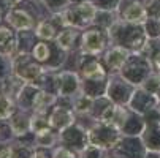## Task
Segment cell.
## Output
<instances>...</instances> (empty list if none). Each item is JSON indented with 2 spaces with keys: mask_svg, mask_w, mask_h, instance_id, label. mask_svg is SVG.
<instances>
[{
  "mask_svg": "<svg viewBox=\"0 0 160 158\" xmlns=\"http://www.w3.org/2000/svg\"><path fill=\"white\" fill-rule=\"evenodd\" d=\"M32 55H33L40 63H44V62H48V60H49L51 48H49L44 41H40V43H37L35 46H33V49H32Z\"/></svg>",
  "mask_w": 160,
  "mask_h": 158,
  "instance_id": "cell-28",
  "label": "cell"
},
{
  "mask_svg": "<svg viewBox=\"0 0 160 158\" xmlns=\"http://www.w3.org/2000/svg\"><path fill=\"white\" fill-rule=\"evenodd\" d=\"M109 40L116 46H124L130 52H143L146 43H148V35L143 27V24H128V22L116 21L114 24L108 29Z\"/></svg>",
  "mask_w": 160,
  "mask_h": 158,
  "instance_id": "cell-1",
  "label": "cell"
},
{
  "mask_svg": "<svg viewBox=\"0 0 160 158\" xmlns=\"http://www.w3.org/2000/svg\"><path fill=\"white\" fill-rule=\"evenodd\" d=\"M157 106H160L157 95L148 92L143 87H136L135 93H133V97L128 103V108L135 112H138V114H141V116L148 114L149 111H152Z\"/></svg>",
  "mask_w": 160,
  "mask_h": 158,
  "instance_id": "cell-10",
  "label": "cell"
},
{
  "mask_svg": "<svg viewBox=\"0 0 160 158\" xmlns=\"http://www.w3.org/2000/svg\"><path fill=\"white\" fill-rule=\"evenodd\" d=\"M130 54L132 52L128 49H125L124 46H116L114 44L111 49H108L105 52V57H103L106 70H109L111 73H119L122 70V66L125 65V62L128 60Z\"/></svg>",
  "mask_w": 160,
  "mask_h": 158,
  "instance_id": "cell-13",
  "label": "cell"
},
{
  "mask_svg": "<svg viewBox=\"0 0 160 158\" xmlns=\"http://www.w3.org/2000/svg\"><path fill=\"white\" fill-rule=\"evenodd\" d=\"M8 125L13 131L16 138H22L24 134L30 133V117L26 116V111H16L14 114L10 117Z\"/></svg>",
  "mask_w": 160,
  "mask_h": 158,
  "instance_id": "cell-18",
  "label": "cell"
},
{
  "mask_svg": "<svg viewBox=\"0 0 160 158\" xmlns=\"http://www.w3.org/2000/svg\"><path fill=\"white\" fill-rule=\"evenodd\" d=\"M97 13H98V10H97L95 3L89 2V0H84V2H79L78 5H73L70 8L63 10L62 16L68 27L82 29L95 21Z\"/></svg>",
  "mask_w": 160,
  "mask_h": 158,
  "instance_id": "cell-3",
  "label": "cell"
},
{
  "mask_svg": "<svg viewBox=\"0 0 160 158\" xmlns=\"http://www.w3.org/2000/svg\"><path fill=\"white\" fill-rule=\"evenodd\" d=\"M52 155H54V158H78L75 150L68 149V147H63V146L57 147V149L54 150Z\"/></svg>",
  "mask_w": 160,
  "mask_h": 158,
  "instance_id": "cell-31",
  "label": "cell"
},
{
  "mask_svg": "<svg viewBox=\"0 0 160 158\" xmlns=\"http://www.w3.org/2000/svg\"><path fill=\"white\" fill-rule=\"evenodd\" d=\"M135 90H136V85H133L124 76H112L108 81L106 97L119 106H128Z\"/></svg>",
  "mask_w": 160,
  "mask_h": 158,
  "instance_id": "cell-6",
  "label": "cell"
},
{
  "mask_svg": "<svg viewBox=\"0 0 160 158\" xmlns=\"http://www.w3.org/2000/svg\"><path fill=\"white\" fill-rule=\"evenodd\" d=\"M7 22L16 30H30L33 27V17L26 11V10H16L11 8L7 13Z\"/></svg>",
  "mask_w": 160,
  "mask_h": 158,
  "instance_id": "cell-16",
  "label": "cell"
},
{
  "mask_svg": "<svg viewBox=\"0 0 160 158\" xmlns=\"http://www.w3.org/2000/svg\"><path fill=\"white\" fill-rule=\"evenodd\" d=\"M0 158H14V146L0 144Z\"/></svg>",
  "mask_w": 160,
  "mask_h": 158,
  "instance_id": "cell-33",
  "label": "cell"
},
{
  "mask_svg": "<svg viewBox=\"0 0 160 158\" xmlns=\"http://www.w3.org/2000/svg\"><path fill=\"white\" fill-rule=\"evenodd\" d=\"M152 71H155L154 66L143 52H132L125 65L122 66L121 76H124L133 85L140 87Z\"/></svg>",
  "mask_w": 160,
  "mask_h": 158,
  "instance_id": "cell-2",
  "label": "cell"
},
{
  "mask_svg": "<svg viewBox=\"0 0 160 158\" xmlns=\"http://www.w3.org/2000/svg\"><path fill=\"white\" fill-rule=\"evenodd\" d=\"M56 101H57V95H56V93H51V92H48V90L40 89L38 93H37V97H35L32 111H33V112H46L48 108L52 106Z\"/></svg>",
  "mask_w": 160,
  "mask_h": 158,
  "instance_id": "cell-19",
  "label": "cell"
},
{
  "mask_svg": "<svg viewBox=\"0 0 160 158\" xmlns=\"http://www.w3.org/2000/svg\"><path fill=\"white\" fill-rule=\"evenodd\" d=\"M114 158H118V156H114Z\"/></svg>",
  "mask_w": 160,
  "mask_h": 158,
  "instance_id": "cell-36",
  "label": "cell"
},
{
  "mask_svg": "<svg viewBox=\"0 0 160 158\" xmlns=\"http://www.w3.org/2000/svg\"><path fill=\"white\" fill-rule=\"evenodd\" d=\"M57 142H59V134H56V133L52 131V128L35 134V147L52 149Z\"/></svg>",
  "mask_w": 160,
  "mask_h": 158,
  "instance_id": "cell-23",
  "label": "cell"
},
{
  "mask_svg": "<svg viewBox=\"0 0 160 158\" xmlns=\"http://www.w3.org/2000/svg\"><path fill=\"white\" fill-rule=\"evenodd\" d=\"M114 150L118 152V158H144L148 153L141 136H127V134L121 138Z\"/></svg>",
  "mask_w": 160,
  "mask_h": 158,
  "instance_id": "cell-9",
  "label": "cell"
},
{
  "mask_svg": "<svg viewBox=\"0 0 160 158\" xmlns=\"http://www.w3.org/2000/svg\"><path fill=\"white\" fill-rule=\"evenodd\" d=\"M79 158H106V149L94 146V144H87L81 152H79Z\"/></svg>",
  "mask_w": 160,
  "mask_h": 158,
  "instance_id": "cell-29",
  "label": "cell"
},
{
  "mask_svg": "<svg viewBox=\"0 0 160 158\" xmlns=\"http://www.w3.org/2000/svg\"><path fill=\"white\" fill-rule=\"evenodd\" d=\"M144 30H146V35L149 40H155V38H160V17H151L148 16V19L144 21L143 24Z\"/></svg>",
  "mask_w": 160,
  "mask_h": 158,
  "instance_id": "cell-27",
  "label": "cell"
},
{
  "mask_svg": "<svg viewBox=\"0 0 160 158\" xmlns=\"http://www.w3.org/2000/svg\"><path fill=\"white\" fill-rule=\"evenodd\" d=\"M78 38V29L75 27H65L62 32L57 33L56 36V44L63 51H70L73 48V44Z\"/></svg>",
  "mask_w": 160,
  "mask_h": 158,
  "instance_id": "cell-20",
  "label": "cell"
},
{
  "mask_svg": "<svg viewBox=\"0 0 160 158\" xmlns=\"http://www.w3.org/2000/svg\"><path fill=\"white\" fill-rule=\"evenodd\" d=\"M16 112L14 98L7 95L5 92H0V122L10 120V117Z\"/></svg>",
  "mask_w": 160,
  "mask_h": 158,
  "instance_id": "cell-24",
  "label": "cell"
},
{
  "mask_svg": "<svg viewBox=\"0 0 160 158\" xmlns=\"http://www.w3.org/2000/svg\"><path fill=\"white\" fill-rule=\"evenodd\" d=\"M157 71H158V74H160V68H158V70H157Z\"/></svg>",
  "mask_w": 160,
  "mask_h": 158,
  "instance_id": "cell-35",
  "label": "cell"
},
{
  "mask_svg": "<svg viewBox=\"0 0 160 158\" xmlns=\"http://www.w3.org/2000/svg\"><path fill=\"white\" fill-rule=\"evenodd\" d=\"M140 87H143L144 90H148V92L157 95L158 90H160V74H158V71H152Z\"/></svg>",
  "mask_w": 160,
  "mask_h": 158,
  "instance_id": "cell-30",
  "label": "cell"
},
{
  "mask_svg": "<svg viewBox=\"0 0 160 158\" xmlns=\"http://www.w3.org/2000/svg\"><path fill=\"white\" fill-rule=\"evenodd\" d=\"M121 17H122V21L128 22V24H144V21L148 19L146 3L140 2V0H132L124 8Z\"/></svg>",
  "mask_w": 160,
  "mask_h": 158,
  "instance_id": "cell-14",
  "label": "cell"
},
{
  "mask_svg": "<svg viewBox=\"0 0 160 158\" xmlns=\"http://www.w3.org/2000/svg\"><path fill=\"white\" fill-rule=\"evenodd\" d=\"M157 98H158V103H160V90H158V93H157Z\"/></svg>",
  "mask_w": 160,
  "mask_h": 158,
  "instance_id": "cell-34",
  "label": "cell"
},
{
  "mask_svg": "<svg viewBox=\"0 0 160 158\" xmlns=\"http://www.w3.org/2000/svg\"><path fill=\"white\" fill-rule=\"evenodd\" d=\"M82 90V84L79 76L73 71H60L59 73V85H57V95L60 98H73Z\"/></svg>",
  "mask_w": 160,
  "mask_h": 158,
  "instance_id": "cell-11",
  "label": "cell"
},
{
  "mask_svg": "<svg viewBox=\"0 0 160 158\" xmlns=\"http://www.w3.org/2000/svg\"><path fill=\"white\" fill-rule=\"evenodd\" d=\"M13 73L27 82H35L44 73L40 62L29 52H19L13 57Z\"/></svg>",
  "mask_w": 160,
  "mask_h": 158,
  "instance_id": "cell-5",
  "label": "cell"
},
{
  "mask_svg": "<svg viewBox=\"0 0 160 158\" xmlns=\"http://www.w3.org/2000/svg\"><path fill=\"white\" fill-rule=\"evenodd\" d=\"M75 123V111L72 106H56L49 114V125L52 130L62 131Z\"/></svg>",
  "mask_w": 160,
  "mask_h": 158,
  "instance_id": "cell-12",
  "label": "cell"
},
{
  "mask_svg": "<svg viewBox=\"0 0 160 158\" xmlns=\"http://www.w3.org/2000/svg\"><path fill=\"white\" fill-rule=\"evenodd\" d=\"M108 38H109V35H106L105 30H102L100 27L89 29L82 33L81 51L86 55H98L105 51Z\"/></svg>",
  "mask_w": 160,
  "mask_h": 158,
  "instance_id": "cell-7",
  "label": "cell"
},
{
  "mask_svg": "<svg viewBox=\"0 0 160 158\" xmlns=\"http://www.w3.org/2000/svg\"><path fill=\"white\" fill-rule=\"evenodd\" d=\"M13 40V32L8 27H0V48L5 49V46Z\"/></svg>",
  "mask_w": 160,
  "mask_h": 158,
  "instance_id": "cell-32",
  "label": "cell"
},
{
  "mask_svg": "<svg viewBox=\"0 0 160 158\" xmlns=\"http://www.w3.org/2000/svg\"><path fill=\"white\" fill-rule=\"evenodd\" d=\"M49 117H46V112H33L30 117V131L32 133H41L49 130Z\"/></svg>",
  "mask_w": 160,
  "mask_h": 158,
  "instance_id": "cell-25",
  "label": "cell"
},
{
  "mask_svg": "<svg viewBox=\"0 0 160 158\" xmlns=\"http://www.w3.org/2000/svg\"><path fill=\"white\" fill-rule=\"evenodd\" d=\"M143 54L149 59V62L152 63L154 70L157 71L160 68V38L155 40H148L146 46L143 49Z\"/></svg>",
  "mask_w": 160,
  "mask_h": 158,
  "instance_id": "cell-21",
  "label": "cell"
},
{
  "mask_svg": "<svg viewBox=\"0 0 160 158\" xmlns=\"http://www.w3.org/2000/svg\"><path fill=\"white\" fill-rule=\"evenodd\" d=\"M87 133H89V142L103 149H114L124 136L118 127L103 122H97L90 130H87Z\"/></svg>",
  "mask_w": 160,
  "mask_h": 158,
  "instance_id": "cell-4",
  "label": "cell"
},
{
  "mask_svg": "<svg viewBox=\"0 0 160 158\" xmlns=\"http://www.w3.org/2000/svg\"><path fill=\"white\" fill-rule=\"evenodd\" d=\"M94 100L92 97H89L87 93H84L82 90L73 97V111L76 114H90V111H92V106H94Z\"/></svg>",
  "mask_w": 160,
  "mask_h": 158,
  "instance_id": "cell-22",
  "label": "cell"
},
{
  "mask_svg": "<svg viewBox=\"0 0 160 158\" xmlns=\"http://www.w3.org/2000/svg\"><path fill=\"white\" fill-rule=\"evenodd\" d=\"M79 74L82 79H92V81H103L106 79V70L105 66L95 60V59H89L79 66Z\"/></svg>",
  "mask_w": 160,
  "mask_h": 158,
  "instance_id": "cell-17",
  "label": "cell"
},
{
  "mask_svg": "<svg viewBox=\"0 0 160 158\" xmlns=\"http://www.w3.org/2000/svg\"><path fill=\"white\" fill-rule=\"evenodd\" d=\"M141 139L148 150L160 152V120H146V128L141 133Z\"/></svg>",
  "mask_w": 160,
  "mask_h": 158,
  "instance_id": "cell-15",
  "label": "cell"
},
{
  "mask_svg": "<svg viewBox=\"0 0 160 158\" xmlns=\"http://www.w3.org/2000/svg\"><path fill=\"white\" fill-rule=\"evenodd\" d=\"M35 35L44 41H51V40H56L57 36V32H56V27L51 21H41L40 24L37 26V30H35Z\"/></svg>",
  "mask_w": 160,
  "mask_h": 158,
  "instance_id": "cell-26",
  "label": "cell"
},
{
  "mask_svg": "<svg viewBox=\"0 0 160 158\" xmlns=\"http://www.w3.org/2000/svg\"><path fill=\"white\" fill-rule=\"evenodd\" d=\"M59 142L63 147H68L75 152H81L89 144V133L82 127L72 125L59 133Z\"/></svg>",
  "mask_w": 160,
  "mask_h": 158,
  "instance_id": "cell-8",
  "label": "cell"
}]
</instances>
